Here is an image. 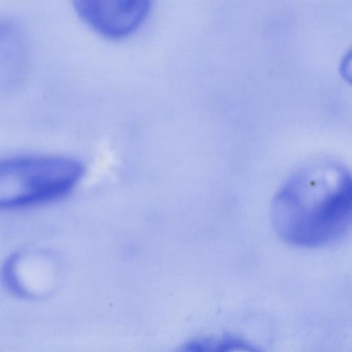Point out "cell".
<instances>
[{
  "label": "cell",
  "instance_id": "obj_2",
  "mask_svg": "<svg viewBox=\"0 0 352 352\" xmlns=\"http://www.w3.org/2000/svg\"><path fill=\"white\" fill-rule=\"evenodd\" d=\"M85 173L82 162L60 155H28L0 164V206L20 209L57 200L69 193Z\"/></svg>",
  "mask_w": 352,
  "mask_h": 352
},
{
  "label": "cell",
  "instance_id": "obj_1",
  "mask_svg": "<svg viewBox=\"0 0 352 352\" xmlns=\"http://www.w3.org/2000/svg\"><path fill=\"white\" fill-rule=\"evenodd\" d=\"M271 217L288 244L314 248L336 241L352 228V174L331 162L302 168L274 195Z\"/></svg>",
  "mask_w": 352,
  "mask_h": 352
},
{
  "label": "cell",
  "instance_id": "obj_4",
  "mask_svg": "<svg viewBox=\"0 0 352 352\" xmlns=\"http://www.w3.org/2000/svg\"><path fill=\"white\" fill-rule=\"evenodd\" d=\"M241 342L232 338L199 339L186 344L177 352H234Z\"/></svg>",
  "mask_w": 352,
  "mask_h": 352
},
{
  "label": "cell",
  "instance_id": "obj_5",
  "mask_svg": "<svg viewBox=\"0 0 352 352\" xmlns=\"http://www.w3.org/2000/svg\"><path fill=\"white\" fill-rule=\"evenodd\" d=\"M340 72L342 78L347 82L352 85V48L342 58L340 66Z\"/></svg>",
  "mask_w": 352,
  "mask_h": 352
},
{
  "label": "cell",
  "instance_id": "obj_3",
  "mask_svg": "<svg viewBox=\"0 0 352 352\" xmlns=\"http://www.w3.org/2000/svg\"><path fill=\"white\" fill-rule=\"evenodd\" d=\"M73 7L78 16L99 34L121 38L133 32L148 15L147 0H76Z\"/></svg>",
  "mask_w": 352,
  "mask_h": 352
}]
</instances>
